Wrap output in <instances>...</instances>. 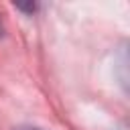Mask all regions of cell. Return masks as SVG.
I'll list each match as a JSON object with an SVG mask.
<instances>
[{
    "mask_svg": "<svg viewBox=\"0 0 130 130\" xmlns=\"http://www.w3.org/2000/svg\"><path fill=\"white\" fill-rule=\"evenodd\" d=\"M0 35H2V24H0Z\"/></svg>",
    "mask_w": 130,
    "mask_h": 130,
    "instance_id": "obj_1",
    "label": "cell"
},
{
    "mask_svg": "<svg viewBox=\"0 0 130 130\" xmlns=\"http://www.w3.org/2000/svg\"><path fill=\"white\" fill-rule=\"evenodd\" d=\"M26 130H37V128H26Z\"/></svg>",
    "mask_w": 130,
    "mask_h": 130,
    "instance_id": "obj_2",
    "label": "cell"
}]
</instances>
